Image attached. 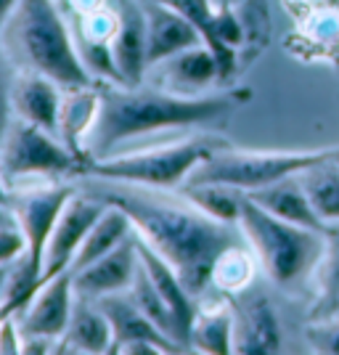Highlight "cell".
Instances as JSON below:
<instances>
[{
	"label": "cell",
	"instance_id": "41",
	"mask_svg": "<svg viewBox=\"0 0 339 355\" xmlns=\"http://www.w3.org/2000/svg\"><path fill=\"white\" fill-rule=\"evenodd\" d=\"M8 279H11V263H6V266H0V302L3 300H8Z\"/></svg>",
	"mask_w": 339,
	"mask_h": 355
},
{
	"label": "cell",
	"instance_id": "3",
	"mask_svg": "<svg viewBox=\"0 0 339 355\" xmlns=\"http://www.w3.org/2000/svg\"><path fill=\"white\" fill-rule=\"evenodd\" d=\"M0 40L8 59L24 72L45 74L61 88L96 85L53 0H19Z\"/></svg>",
	"mask_w": 339,
	"mask_h": 355
},
{
	"label": "cell",
	"instance_id": "37",
	"mask_svg": "<svg viewBox=\"0 0 339 355\" xmlns=\"http://www.w3.org/2000/svg\"><path fill=\"white\" fill-rule=\"evenodd\" d=\"M117 353H128V355H157V353H167L162 345H157V342L151 340H135V342H128V345H122Z\"/></svg>",
	"mask_w": 339,
	"mask_h": 355
},
{
	"label": "cell",
	"instance_id": "17",
	"mask_svg": "<svg viewBox=\"0 0 339 355\" xmlns=\"http://www.w3.org/2000/svg\"><path fill=\"white\" fill-rule=\"evenodd\" d=\"M234 353L270 355L281 350L279 315L266 297H250L234 308Z\"/></svg>",
	"mask_w": 339,
	"mask_h": 355
},
{
	"label": "cell",
	"instance_id": "7",
	"mask_svg": "<svg viewBox=\"0 0 339 355\" xmlns=\"http://www.w3.org/2000/svg\"><path fill=\"white\" fill-rule=\"evenodd\" d=\"M85 162L59 135L35 128L24 119H14L6 138L0 141V173L6 178L8 189L48 180L56 175L82 173Z\"/></svg>",
	"mask_w": 339,
	"mask_h": 355
},
{
	"label": "cell",
	"instance_id": "34",
	"mask_svg": "<svg viewBox=\"0 0 339 355\" xmlns=\"http://www.w3.org/2000/svg\"><path fill=\"white\" fill-rule=\"evenodd\" d=\"M218 35H220L223 43L234 51H238V45L244 43V24L234 14V8H228V6L218 8Z\"/></svg>",
	"mask_w": 339,
	"mask_h": 355
},
{
	"label": "cell",
	"instance_id": "44",
	"mask_svg": "<svg viewBox=\"0 0 339 355\" xmlns=\"http://www.w3.org/2000/svg\"><path fill=\"white\" fill-rule=\"evenodd\" d=\"M334 311H339V300H337V305H334Z\"/></svg>",
	"mask_w": 339,
	"mask_h": 355
},
{
	"label": "cell",
	"instance_id": "30",
	"mask_svg": "<svg viewBox=\"0 0 339 355\" xmlns=\"http://www.w3.org/2000/svg\"><path fill=\"white\" fill-rule=\"evenodd\" d=\"M80 56H82V64L88 67V72L96 77V80H103V83H114V85H122V77H119L117 61H114V53H112V43H98V40H80Z\"/></svg>",
	"mask_w": 339,
	"mask_h": 355
},
{
	"label": "cell",
	"instance_id": "24",
	"mask_svg": "<svg viewBox=\"0 0 339 355\" xmlns=\"http://www.w3.org/2000/svg\"><path fill=\"white\" fill-rule=\"evenodd\" d=\"M234 324H236L234 308L218 305L212 311H199L191 326V342H189L191 350L212 355L234 353Z\"/></svg>",
	"mask_w": 339,
	"mask_h": 355
},
{
	"label": "cell",
	"instance_id": "33",
	"mask_svg": "<svg viewBox=\"0 0 339 355\" xmlns=\"http://www.w3.org/2000/svg\"><path fill=\"white\" fill-rule=\"evenodd\" d=\"M305 337L315 353L339 355V321H321L308 326Z\"/></svg>",
	"mask_w": 339,
	"mask_h": 355
},
{
	"label": "cell",
	"instance_id": "21",
	"mask_svg": "<svg viewBox=\"0 0 339 355\" xmlns=\"http://www.w3.org/2000/svg\"><path fill=\"white\" fill-rule=\"evenodd\" d=\"M112 53L117 61L122 85H144L146 83V16L138 8H128L122 14L119 32L112 40Z\"/></svg>",
	"mask_w": 339,
	"mask_h": 355
},
{
	"label": "cell",
	"instance_id": "12",
	"mask_svg": "<svg viewBox=\"0 0 339 355\" xmlns=\"http://www.w3.org/2000/svg\"><path fill=\"white\" fill-rule=\"evenodd\" d=\"M146 16V67L154 69L157 64L173 59L180 51L202 43L199 32L186 16L167 6L162 0H148L144 8ZM148 74V72H146Z\"/></svg>",
	"mask_w": 339,
	"mask_h": 355
},
{
	"label": "cell",
	"instance_id": "32",
	"mask_svg": "<svg viewBox=\"0 0 339 355\" xmlns=\"http://www.w3.org/2000/svg\"><path fill=\"white\" fill-rule=\"evenodd\" d=\"M8 53L0 48V141L6 138L11 122H14V106H11V83H14V74L8 72Z\"/></svg>",
	"mask_w": 339,
	"mask_h": 355
},
{
	"label": "cell",
	"instance_id": "27",
	"mask_svg": "<svg viewBox=\"0 0 339 355\" xmlns=\"http://www.w3.org/2000/svg\"><path fill=\"white\" fill-rule=\"evenodd\" d=\"M254 279V252L250 244L225 250L212 268V286L225 295H241Z\"/></svg>",
	"mask_w": 339,
	"mask_h": 355
},
{
	"label": "cell",
	"instance_id": "22",
	"mask_svg": "<svg viewBox=\"0 0 339 355\" xmlns=\"http://www.w3.org/2000/svg\"><path fill=\"white\" fill-rule=\"evenodd\" d=\"M162 3L173 6L175 11H180L191 21L193 30L199 32V37H202V43L215 53V59L220 64V77L231 80L234 72H236L238 53L223 43L220 35H218V8L212 6V0H162Z\"/></svg>",
	"mask_w": 339,
	"mask_h": 355
},
{
	"label": "cell",
	"instance_id": "31",
	"mask_svg": "<svg viewBox=\"0 0 339 355\" xmlns=\"http://www.w3.org/2000/svg\"><path fill=\"white\" fill-rule=\"evenodd\" d=\"M122 24V14H117L114 8L103 6L93 14L80 16V35L82 40H98V43H112L114 35L119 32Z\"/></svg>",
	"mask_w": 339,
	"mask_h": 355
},
{
	"label": "cell",
	"instance_id": "19",
	"mask_svg": "<svg viewBox=\"0 0 339 355\" xmlns=\"http://www.w3.org/2000/svg\"><path fill=\"white\" fill-rule=\"evenodd\" d=\"M247 196H252L260 207L268 209L270 215L281 218V220L297 223V225H305V228H313V231H324L326 228V223L321 220V215L313 207L299 175L284 178L279 183L257 189V191L247 193Z\"/></svg>",
	"mask_w": 339,
	"mask_h": 355
},
{
	"label": "cell",
	"instance_id": "5",
	"mask_svg": "<svg viewBox=\"0 0 339 355\" xmlns=\"http://www.w3.org/2000/svg\"><path fill=\"white\" fill-rule=\"evenodd\" d=\"M334 159H339V146L310 151H238L218 146L189 175L186 183H220L241 193H252Z\"/></svg>",
	"mask_w": 339,
	"mask_h": 355
},
{
	"label": "cell",
	"instance_id": "16",
	"mask_svg": "<svg viewBox=\"0 0 339 355\" xmlns=\"http://www.w3.org/2000/svg\"><path fill=\"white\" fill-rule=\"evenodd\" d=\"M148 74H157V80H159L157 88L180 93V96H196V90L223 80L220 64L205 43L180 51L177 56L148 69Z\"/></svg>",
	"mask_w": 339,
	"mask_h": 355
},
{
	"label": "cell",
	"instance_id": "18",
	"mask_svg": "<svg viewBox=\"0 0 339 355\" xmlns=\"http://www.w3.org/2000/svg\"><path fill=\"white\" fill-rule=\"evenodd\" d=\"M98 112H101V88H96V85L64 88L59 112V138L85 164H88L85 141L96 128Z\"/></svg>",
	"mask_w": 339,
	"mask_h": 355
},
{
	"label": "cell",
	"instance_id": "40",
	"mask_svg": "<svg viewBox=\"0 0 339 355\" xmlns=\"http://www.w3.org/2000/svg\"><path fill=\"white\" fill-rule=\"evenodd\" d=\"M0 228H19L11 205H0Z\"/></svg>",
	"mask_w": 339,
	"mask_h": 355
},
{
	"label": "cell",
	"instance_id": "23",
	"mask_svg": "<svg viewBox=\"0 0 339 355\" xmlns=\"http://www.w3.org/2000/svg\"><path fill=\"white\" fill-rule=\"evenodd\" d=\"M133 234V223L130 218L114 205H106V212L96 220V225L90 228V234L85 236L82 247L77 252L74 263L69 270H80V268L90 266L96 260H101L103 254H109L112 250H117L125 239Z\"/></svg>",
	"mask_w": 339,
	"mask_h": 355
},
{
	"label": "cell",
	"instance_id": "35",
	"mask_svg": "<svg viewBox=\"0 0 339 355\" xmlns=\"http://www.w3.org/2000/svg\"><path fill=\"white\" fill-rule=\"evenodd\" d=\"M27 252V241L19 228H0V266L14 263Z\"/></svg>",
	"mask_w": 339,
	"mask_h": 355
},
{
	"label": "cell",
	"instance_id": "4",
	"mask_svg": "<svg viewBox=\"0 0 339 355\" xmlns=\"http://www.w3.org/2000/svg\"><path fill=\"white\" fill-rule=\"evenodd\" d=\"M238 225L268 279L281 289H297L299 284H305L324 260V231L281 220L247 193L241 196Z\"/></svg>",
	"mask_w": 339,
	"mask_h": 355
},
{
	"label": "cell",
	"instance_id": "42",
	"mask_svg": "<svg viewBox=\"0 0 339 355\" xmlns=\"http://www.w3.org/2000/svg\"><path fill=\"white\" fill-rule=\"evenodd\" d=\"M19 308H21V302H16V300H3V302H0V324H3L8 315H14Z\"/></svg>",
	"mask_w": 339,
	"mask_h": 355
},
{
	"label": "cell",
	"instance_id": "2",
	"mask_svg": "<svg viewBox=\"0 0 339 355\" xmlns=\"http://www.w3.org/2000/svg\"><path fill=\"white\" fill-rule=\"evenodd\" d=\"M250 96L252 93L247 88L212 93V96H180L157 85L130 88V85L106 83V88H101V112L96 119V128L85 141L88 162L112 157L119 144L133 138L215 122L238 104H247Z\"/></svg>",
	"mask_w": 339,
	"mask_h": 355
},
{
	"label": "cell",
	"instance_id": "1",
	"mask_svg": "<svg viewBox=\"0 0 339 355\" xmlns=\"http://www.w3.org/2000/svg\"><path fill=\"white\" fill-rule=\"evenodd\" d=\"M80 189L122 209L133 223L135 234L175 268L180 282L193 297L205 295L212 284V268L223 252L250 244L238 223L215 220L212 215L193 207L186 196L170 199L159 193V189L93 175H85Z\"/></svg>",
	"mask_w": 339,
	"mask_h": 355
},
{
	"label": "cell",
	"instance_id": "36",
	"mask_svg": "<svg viewBox=\"0 0 339 355\" xmlns=\"http://www.w3.org/2000/svg\"><path fill=\"white\" fill-rule=\"evenodd\" d=\"M0 353L3 355L21 353V326L16 321V313L8 315V318L0 324Z\"/></svg>",
	"mask_w": 339,
	"mask_h": 355
},
{
	"label": "cell",
	"instance_id": "39",
	"mask_svg": "<svg viewBox=\"0 0 339 355\" xmlns=\"http://www.w3.org/2000/svg\"><path fill=\"white\" fill-rule=\"evenodd\" d=\"M16 6H19V0H0V37H3V30H6L11 14L16 11Z\"/></svg>",
	"mask_w": 339,
	"mask_h": 355
},
{
	"label": "cell",
	"instance_id": "38",
	"mask_svg": "<svg viewBox=\"0 0 339 355\" xmlns=\"http://www.w3.org/2000/svg\"><path fill=\"white\" fill-rule=\"evenodd\" d=\"M69 6H72V11L77 16H85L103 8V6H109V0H69Z\"/></svg>",
	"mask_w": 339,
	"mask_h": 355
},
{
	"label": "cell",
	"instance_id": "28",
	"mask_svg": "<svg viewBox=\"0 0 339 355\" xmlns=\"http://www.w3.org/2000/svg\"><path fill=\"white\" fill-rule=\"evenodd\" d=\"M128 295L133 297V302L144 311L148 321L154 326H159L164 334H170L173 340L180 342V334H177V324H175V315L170 311V305L164 302V297L159 295V289L154 286L151 282V276L146 273V268L141 266V260H138V273H135L133 284H130V289H128ZM183 345V342H180ZM186 347V345H183ZM189 350V347H186Z\"/></svg>",
	"mask_w": 339,
	"mask_h": 355
},
{
	"label": "cell",
	"instance_id": "8",
	"mask_svg": "<svg viewBox=\"0 0 339 355\" xmlns=\"http://www.w3.org/2000/svg\"><path fill=\"white\" fill-rule=\"evenodd\" d=\"M77 189L80 186L56 183L53 178L11 189V209H14L16 223H19V231L27 241V260L37 276L43 270V254L48 247V239L53 234L69 196Z\"/></svg>",
	"mask_w": 339,
	"mask_h": 355
},
{
	"label": "cell",
	"instance_id": "29",
	"mask_svg": "<svg viewBox=\"0 0 339 355\" xmlns=\"http://www.w3.org/2000/svg\"><path fill=\"white\" fill-rule=\"evenodd\" d=\"M324 236H326V252L315 273H318V282H321L324 308L331 313L339 300V223H326Z\"/></svg>",
	"mask_w": 339,
	"mask_h": 355
},
{
	"label": "cell",
	"instance_id": "6",
	"mask_svg": "<svg viewBox=\"0 0 339 355\" xmlns=\"http://www.w3.org/2000/svg\"><path fill=\"white\" fill-rule=\"evenodd\" d=\"M215 148H218V141H212V138H189V141H177V144L90 159L82 167V175L167 191V189L183 186L189 175Z\"/></svg>",
	"mask_w": 339,
	"mask_h": 355
},
{
	"label": "cell",
	"instance_id": "13",
	"mask_svg": "<svg viewBox=\"0 0 339 355\" xmlns=\"http://www.w3.org/2000/svg\"><path fill=\"white\" fill-rule=\"evenodd\" d=\"M61 96H64V88L45 74L24 72V69L14 74L11 106H14L16 119H24L53 135H59Z\"/></svg>",
	"mask_w": 339,
	"mask_h": 355
},
{
	"label": "cell",
	"instance_id": "10",
	"mask_svg": "<svg viewBox=\"0 0 339 355\" xmlns=\"http://www.w3.org/2000/svg\"><path fill=\"white\" fill-rule=\"evenodd\" d=\"M74 300V273L69 268L40 282L30 300L16 311L21 334H43L61 340L72 318Z\"/></svg>",
	"mask_w": 339,
	"mask_h": 355
},
{
	"label": "cell",
	"instance_id": "11",
	"mask_svg": "<svg viewBox=\"0 0 339 355\" xmlns=\"http://www.w3.org/2000/svg\"><path fill=\"white\" fill-rule=\"evenodd\" d=\"M74 273V295L101 300L106 295L128 292L138 273V247H135V228L133 234L119 244L117 250L103 254L101 260L90 266L72 270Z\"/></svg>",
	"mask_w": 339,
	"mask_h": 355
},
{
	"label": "cell",
	"instance_id": "15",
	"mask_svg": "<svg viewBox=\"0 0 339 355\" xmlns=\"http://www.w3.org/2000/svg\"><path fill=\"white\" fill-rule=\"evenodd\" d=\"M96 302H98V308L103 311V315L109 318V326H112V337L114 340H112V350L109 353H117L122 345L135 340L157 342V345H162L167 353H183L186 350L177 340H173L170 334H164L159 326L151 324L128 292L106 295L101 300H96Z\"/></svg>",
	"mask_w": 339,
	"mask_h": 355
},
{
	"label": "cell",
	"instance_id": "20",
	"mask_svg": "<svg viewBox=\"0 0 339 355\" xmlns=\"http://www.w3.org/2000/svg\"><path fill=\"white\" fill-rule=\"evenodd\" d=\"M112 340H114L112 326H109V318L103 315V311L98 308V302L88 300V297H77L72 318H69V326L61 337L59 350L98 355L112 350Z\"/></svg>",
	"mask_w": 339,
	"mask_h": 355
},
{
	"label": "cell",
	"instance_id": "14",
	"mask_svg": "<svg viewBox=\"0 0 339 355\" xmlns=\"http://www.w3.org/2000/svg\"><path fill=\"white\" fill-rule=\"evenodd\" d=\"M135 247H138V260L141 266L146 268V273L151 276L154 286L159 289V295L164 297V302L170 305V311L175 315V324H177V334H180V342L191 350V326L196 321V297L186 289V284L180 282L177 270L167 260H164L159 252L154 247H148L144 239L135 234Z\"/></svg>",
	"mask_w": 339,
	"mask_h": 355
},
{
	"label": "cell",
	"instance_id": "9",
	"mask_svg": "<svg viewBox=\"0 0 339 355\" xmlns=\"http://www.w3.org/2000/svg\"><path fill=\"white\" fill-rule=\"evenodd\" d=\"M106 212V202H101L93 193L77 191L69 196L67 207L61 212L59 223L53 228V234L48 239V247L43 254V270H40V282L56 276L61 270L72 268L77 252L82 247L85 236L90 234V228L96 225V220Z\"/></svg>",
	"mask_w": 339,
	"mask_h": 355
},
{
	"label": "cell",
	"instance_id": "26",
	"mask_svg": "<svg viewBox=\"0 0 339 355\" xmlns=\"http://www.w3.org/2000/svg\"><path fill=\"white\" fill-rule=\"evenodd\" d=\"M183 196L191 202L193 207L212 215L215 220L223 223H238L241 215V196L244 193L231 189V186H220V183H186L183 186Z\"/></svg>",
	"mask_w": 339,
	"mask_h": 355
},
{
	"label": "cell",
	"instance_id": "43",
	"mask_svg": "<svg viewBox=\"0 0 339 355\" xmlns=\"http://www.w3.org/2000/svg\"><path fill=\"white\" fill-rule=\"evenodd\" d=\"M0 205H11V189H8L3 173H0Z\"/></svg>",
	"mask_w": 339,
	"mask_h": 355
},
{
	"label": "cell",
	"instance_id": "25",
	"mask_svg": "<svg viewBox=\"0 0 339 355\" xmlns=\"http://www.w3.org/2000/svg\"><path fill=\"white\" fill-rule=\"evenodd\" d=\"M310 202L324 223H339V159L299 173Z\"/></svg>",
	"mask_w": 339,
	"mask_h": 355
}]
</instances>
